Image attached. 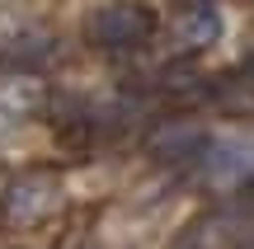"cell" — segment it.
<instances>
[{"label":"cell","instance_id":"obj_1","mask_svg":"<svg viewBox=\"0 0 254 249\" xmlns=\"http://www.w3.org/2000/svg\"><path fill=\"white\" fill-rule=\"evenodd\" d=\"M151 9L136 5V0H113V5H99L90 19H85V38L99 47H132L151 33Z\"/></svg>","mask_w":254,"mask_h":249},{"label":"cell","instance_id":"obj_6","mask_svg":"<svg viewBox=\"0 0 254 249\" xmlns=\"http://www.w3.org/2000/svg\"><path fill=\"white\" fill-rule=\"evenodd\" d=\"M240 249H254V235H250V240H245V245H240Z\"/></svg>","mask_w":254,"mask_h":249},{"label":"cell","instance_id":"obj_7","mask_svg":"<svg viewBox=\"0 0 254 249\" xmlns=\"http://www.w3.org/2000/svg\"><path fill=\"white\" fill-rule=\"evenodd\" d=\"M198 249H207V245H198Z\"/></svg>","mask_w":254,"mask_h":249},{"label":"cell","instance_id":"obj_4","mask_svg":"<svg viewBox=\"0 0 254 249\" xmlns=\"http://www.w3.org/2000/svg\"><path fill=\"white\" fill-rule=\"evenodd\" d=\"M174 33H179L184 47H212L221 33V14L212 5H189L179 19H174Z\"/></svg>","mask_w":254,"mask_h":249},{"label":"cell","instance_id":"obj_5","mask_svg":"<svg viewBox=\"0 0 254 249\" xmlns=\"http://www.w3.org/2000/svg\"><path fill=\"white\" fill-rule=\"evenodd\" d=\"M151 150H155V160H165V165L189 160L193 150H202V132L193 127V122H174V127H165V132L151 137Z\"/></svg>","mask_w":254,"mask_h":249},{"label":"cell","instance_id":"obj_2","mask_svg":"<svg viewBox=\"0 0 254 249\" xmlns=\"http://www.w3.org/2000/svg\"><path fill=\"white\" fill-rule=\"evenodd\" d=\"M57 207H62V184L52 174H24L5 193V221L28 231V226H43Z\"/></svg>","mask_w":254,"mask_h":249},{"label":"cell","instance_id":"obj_3","mask_svg":"<svg viewBox=\"0 0 254 249\" xmlns=\"http://www.w3.org/2000/svg\"><path fill=\"white\" fill-rule=\"evenodd\" d=\"M207 169H212L217 184H250V179H254V146H240V141L212 146Z\"/></svg>","mask_w":254,"mask_h":249}]
</instances>
